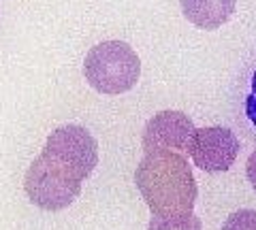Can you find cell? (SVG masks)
I'll list each match as a JSON object with an SVG mask.
<instances>
[{"instance_id": "cell-1", "label": "cell", "mask_w": 256, "mask_h": 230, "mask_svg": "<svg viewBox=\"0 0 256 230\" xmlns=\"http://www.w3.org/2000/svg\"><path fill=\"white\" fill-rule=\"evenodd\" d=\"M134 184L152 216L188 213L196 201V181L184 154L150 152L143 156Z\"/></svg>"}, {"instance_id": "cell-11", "label": "cell", "mask_w": 256, "mask_h": 230, "mask_svg": "<svg viewBox=\"0 0 256 230\" xmlns=\"http://www.w3.org/2000/svg\"><path fill=\"white\" fill-rule=\"evenodd\" d=\"M248 113H250L252 122L256 124V98H254V96H252L250 100H248Z\"/></svg>"}, {"instance_id": "cell-6", "label": "cell", "mask_w": 256, "mask_h": 230, "mask_svg": "<svg viewBox=\"0 0 256 230\" xmlns=\"http://www.w3.org/2000/svg\"><path fill=\"white\" fill-rule=\"evenodd\" d=\"M194 124L182 111H160L146 124L143 130V152H178L188 154Z\"/></svg>"}, {"instance_id": "cell-2", "label": "cell", "mask_w": 256, "mask_h": 230, "mask_svg": "<svg viewBox=\"0 0 256 230\" xmlns=\"http://www.w3.org/2000/svg\"><path fill=\"white\" fill-rule=\"evenodd\" d=\"M86 81L100 94H124L137 85L141 60L124 41H102L94 45L84 62Z\"/></svg>"}, {"instance_id": "cell-12", "label": "cell", "mask_w": 256, "mask_h": 230, "mask_svg": "<svg viewBox=\"0 0 256 230\" xmlns=\"http://www.w3.org/2000/svg\"><path fill=\"white\" fill-rule=\"evenodd\" d=\"M254 90H256V75H254Z\"/></svg>"}, {"instance_id": "cell-10", "label": "cell", "mask_w": 256, "mask_h": 230, "mask_svg": "<svg viewBox=\"0 0 256 230\" xmlns=\"http://www.w3.org/2000/svg\"><path fill=\"white\" fill-rule=\"evenodd\" d=\"M246 173H248V179H250L252 188L256 190V152L248 158V164H246Z\"/></svg>"}, {"instance_id": "cell-4", "label": "cell", "mask_w": 256, "mask_h": 230, "mask_svg": "<svg viewBox=\"0 0 256 230\" xmlns=\"http://www.w3.org/2000/svg\"><path fill=\"white\" fill-rule=\"evenodd\" d=\"M43 154L70 169L79 179H86L98 164V143L84 126L66 124L47 137Z\"/></svg>"}, {"instance_id": "cell-7", "label": "cell", "mask_w": 256, "mask_h": 230, "mask_svg": "<svg viewBox=\"0 0 256 230\" xmlns=\"http://www.w3.org/2000/svg\"><path fill=\"white\" fill-rule=\"evenodd\" d=\"M237 0H182L186 19L203 30H216L230 19Z\"/></svg>"}, {"instance_id": "cell-9", "label": "cell", "mask_w": 256, "mask_h": 230, "mask_svg": "<svg viewBox=\"0 0 256 230\" xmlns=\"http://www.w3.org/2000/svg\"><path fill=\"white\" fill-rule=\"evenodd\" d=\"M222 230H256V211L254 209H239L230 213Z\"/></svg>"}, {"instance_id": "cell-3", "label": "cell", "mask_w": 256, "mask_h": 230, "mask_svg": "<svg viewBox=\"0 0 256 230\" xmlns=\"http://www.w3.org/2000/svg\"><path fill=\"white\" fill-rule=\"evenodd\" d=\"M82 181L52 156L41 154L28 166L24 188L32 205L45 211H62L75 203L82 192Z\"/></svg>"}, {"instance_id": "cell-5", "label": "cell", "mask_w": 256, "mask_h": 230, "mask_svg": "<svg viewBox=\"0 0 256 230\" xmlns=\"http://www.w3.org/2000/svg\"><path fill=\"white\" fill-rule=\"evenodd\" d=\"M188 156L194 166L205 173H224L235 164L239 156V139L233 130L222 126L196 128L192 137Z\"/></svg>"}, {"instance_id": "cell-8", "label": "cell", "mask_w": 256, "mask_h": 230, "mask_svg": "<svg viewBox=\"0 0 256 230\" xmlns=\"http://www.w3.org/2000/svg\"><path fill=\"white\" fill-rule=\"evenodd\" d=\"M148 230H203V224L194 213H164L152 216Z\"/></svg>"}]
</instances>
